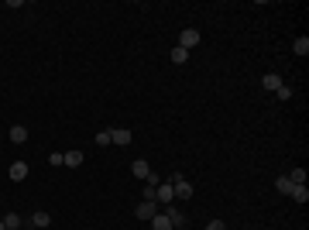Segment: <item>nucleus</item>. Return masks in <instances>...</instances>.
<instances>
[{
    "mask_svg": "<svg viewBox=\"0 0 309 230\" xmlns=\"http://www.w3.org/2000/svg\"><path fill=\"white\" fill-rule=\"evenodd\" d=\"M169 182H172V189H175V199H189V196H192V185H189L179 172H175V175H169Z\"/></svg>",
    "mask_w": 309,
    "mask_h": 230,
    "instance_id": "f257e3e1",
    "label": "nucleus"
},
{
    "mask_svg": "<svg viewBox=\"0 0 309 230\" xmlns=\"http://www.w3.org/2000/svg\"><path fill=\"white\" fill-rule=\"evenodd\" d=\"M196 45H200V31H196V28H185V31L179 34V48L189 52V48H196Z\"/></svg>",
    "mask_w": 309,
    "mask_h": 230,
    "instance_id": "f03ea898",
    "label": "nucleus"
},
{
    "mask_svg": "<svg viewBox=\"0 0 309 230\" xmlns=\"http://www.w3.org/2000/svg\"><path fill=\"white\" fill-rule=\"evenodd\" d=\"M138 220H151L154 213H158V203H154V199H144V203H138Z\"/></svg>",
    "mask_w": 309,
    "mask_h": 230,
    "instance_id": "7ed1b4c3",
    "label": "nucleus"
},
{
    "mask_svg": "<svg viewBox=\"0 0 309 230\" xmlns=\"http://www.w3.org/2000/svg\"><path fill=\"white\" fill-rule=\"evenodd\" d=\"M110 144H131V131L127 127H117V131H110Z\"/></svg>",
    "mask_w": 309,
    "mask_h": 230,
    "instance_id": "20e7f679",
    "label": "nucleus"
},
{
    "mask_svg": "<svg viewBox=\"0 0 309 230\" xmlns=\"http://www.w3.org/2000/svg\"><path fill=\"white\" fill-rule=\"evenodd\" d=\"M131 172H134V175H138V179H144V182H148V179H151V165H148V162H144V158H138V162H134V165H131Z\"/></svg>",
    "mask_w": 309,
    "mask_h": 230,
    "instance_id": "39448f33",
    "label": "nucleus"
},
{
    "mask_svg": "<svg viewBox=\"0 0 309 230\" xmlns=\"http://www.w3.org/2000/svg\"><path fill=\"white\" fill-rule=\"evenodd\" d=\"M7 175H11V179H14V182H24V179H28V162H14V165H11V172H7Z\"/></svg>",
    "mask_w": 309,
    "mask_h": 230,
    "instance_id": "423d86ee",
    "label": "nucleus"
},
{
    "mask_svg": "<svg viewBox=\"0 0 309 230\" xmlns=\"http://www.w3.org/2000/svg\"><path fill=\"white\" fill-rule=\"evenodd\" d=\"M261 86L275 93V90H278V86H285V83H282V76H278V72H268V76H264V79H261Z\"/></svg>",
    "mask_w": 309,
    "mask_h": 230,
    "instance_id": "0eeeda50",
    "label": "nucleus"
},
{
    "mask_svg": "<svg viewBox=\"0 0 309 230\" xmlns=\"http://www.w3.org/2000/svg\"><path fill=\"white\" fill-rule=\"evenodd\" d=\"M65 165H69V169H79V165H83V151H79V148L65 151Z\"/></svg>",
    "mask_w": 309,
    "mask_h": 230,
    "instance_id": "6e6552de",
    "label": "nucleus"
},
{
    "mask_svg": "<svg viewBox=\"0 0 309 230\" xmlns=\"http://www.w3.org/2000/svg\"><path fill=\"white\" fill-rule=\"evenodd\" d=\"M148 223H151V230H172V223H169V216H162V213H154V216H151Z\"/></svg>",
    "mask_w": 309,
    "mask_h": 230,
    "instance_id": "1a4fd4ad",
    "label": "nucleus"
},
{
    "mask_svg": "<svg viewBox=\"0 0 309 230\" xmlns=\"http://www.w3.org/2000/svg\"><path fill=\"white\" fill-rule=\"evenodd\" d=\"M11 141H14V144H24V141H28V127L14 124V127H11Z\"/></svg>",
    "mask_w": 309,
    "mask_h": 230,
    "instance_id": "9d476101",
    "label": "nucleus"
},
{
    "mask_svg": "<svg viewBox=\"0 0 309 230\" xmlns=\"http://www.w3.org/2000/svg\"><path fill=\"white\" fill-rule=\"evenodd\" d=\"M165 216H169V223H172V227H182V223H185V213H182L179 206H172V210H169Z\"/></svg>",
    "mask_w": 309,
    "mask_h": 230,
    "instance_id": "9b49d317",
    "label": "nucleus"
},
{
    "mask_svg": "<svg viewBox=\"0 0 309 230\" xmlns=\"http://www.w3.org/2000/svg\"><path fill=\"white\" fill-rule=\"evenodd\" d=\"M295 203H309V189L306 185H292V193H289Z\"/></svg>",
    "mask_w": 309,
    "mask_h": 230,
    "instance_id": "f8f14e48",
    "label": "nucleus"
},
{
    "mask_svg": "<svg viewBox=\"0 0 309 230\" xmlns=\"http://www.w3.org/2000/svg\"><path fill=\"white\" fill-rule=\"evenodd\" d=\"M31 223H34V227H42V230H45V227H48V223H52V216H48V213H45V210H38V213H31Z\"/></svg>",
    "mask_w": 309,
    "mask_h": 230,
    "instance_id": "ddd939ff",
    "label": "nucleus"
},
{
    "mask_svg": "<svg viewBox=\"0 0 309 230\" xmlns=\"http://www.w3.org/2000/svg\"><path fill=\"white\" fill-rule=\"evenodd\" d=\"M292 52H295V55H309V38H295V42H292Z\"/></svg>",
    "mask_w": 309,
    "mask_h": 230,
    "instance_id": "4468645a",
    "label": "nucleus"
},
{
    "mask_svg": "<svg viewBox=\"0 0 309 230\" xmlns=\"http://www.w3.org/2000/svg\"><path fill=\"white\" fill-rule=\"evenodd\" d=\"M21 223H24V220H21L17 213H7V216H4V227H7V230H21Z\"/></svg>",
    "mask_w": 309,
    "mask_h": 230,
    "instance_id": "2eb2a0df",
    "label": "nucleus"
},
{
    "mask_svg": "<svg viewBox=\"0 0 309 230\" xmlns=\"http://www.w3.org/2000/svg\"><path fill=\"white\" fill-rule=\"evenodd\" d=\"M275 189H278V193H285V196H289V193H292V179H289V175H282V179L275 182Z\"/></svg>",
    "mask_w": 309,
    "mask_h": 230,
    "instance_id": "dca6fc26",
    "label": "nucleus"
},
{
    "mask_svg": "<svg viewBox=\"0 0 309 230\" xmlns=\"http://www.w3.org/2000/svg\"><path fill=\"white\" fill-rule=\"evenodd\" d=\"M185 59H189V52H185V48H179V45H175V48H172V62H175V65H182V62H185Z\"/></svg>",
    "mask_w": 309,
    "mask_h": 230,
    "instance_id": "f3484780",
    "label": "nucleus"
},
{
    "mask_svg": "<svg viewBox=\"0 0 309 230\" xmlns=\"http://www.w3.org/2000/svg\"><path fill=\"white\" fill-rule=\"evenodd\" d=\"M289 179H292V185H306V172H302V169H292Z\"/></svg>",
    "mask_w": 309,
    "mask_h": 230,
    "instance_id": "a211bd4d",
    "label": "nucleus"
},
{
    "mask_svg": "<svg viewBox=\"0 0 309 230\" xmlns=\"http://www.w3.org/2000/svg\"><path fill=\"white\" fill-rule=\"evenodd\" d=\"M275 96H278V100H289V96H292V90H289V86H278V90H275Z\"/></svg>",
    "mask_w": 309,
    "mask_h": 230,
    "instance_id": "6ab92c4d",
    "label": "nucleus"
},
{
    "mask_svg": "<svg viewBox=\"0 0 309 230\" xmlns=\"http://www.w3.org/2000/svg\"><path fill=\"white\" fill-rule=\"evenodd\" d=\"M206 230H227V223H223V220H210Z\"/></svg>",
    "mask_w": 309,
    "mask_h": 230,
    "instance_id": "aec40b11",
    "label": "nucleus"
},
{
    "mask_svg": "<svg viewBox=\"0 0 309 230\" xmlns=\"http://www.w3.org/2000/svg\"><path fill=\"white\" fill-rule=\"evenodd\" d=\"M96 144H110V131H100L96 134Z\"/></svg>",
    "mask_w": 309,
    "mask_h": 230,
    "instance_id": "412c9836",
    "label": "nucleus"
},
{
    "mask_svg": "<svg viewBox=\"0 0 309 230\" xmlns=\"http://www.w3.org/2000/svg\"><path fill=\"white\" fill-rule=\"evenodd\" d=\"M0 230H7V227H4V220H0Z\"/></svg>",
    "mask_w": 309,
    "mask_h": 230,
    "instance_id": "4be33fe9",
    "label": "nucleus"
}]
</instances>
